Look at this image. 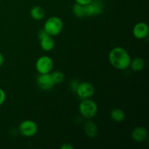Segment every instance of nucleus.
Segmentation results:
<instances>
[{
  "mask_svg": "<svg viewBox=\"0 0 149 149\" xmlns=\"http://www.w3.org/2000/svg\"><path fill=\"white\" fill-rule=\"evenodd\" d=\"M149 28L147 23L144 22H140L135 25L132 29L134 36L138 39H143L148 35Z\"/></svg>",
  "mask_w": 149,
  "mask_h": 149,
  "instance_id": "9",
  "label": "nucleus"
},
{
  "mask_svg": "<svg viewBox=\"0 0 149 149\" xmlns=\"http://www.w3.org/2000/svg\"><path fill=\"white\" fill-rule=\"evenodd\" d=\"M50 74L55 84H61L65 79V75L62 71H56Z\"/></svg>",
  "mask_w": 149,
  "mask_h": 149,
  "instance_id": "17",
  "label": "nucleus"
},
{
  "mask_svg": "<svg viewBox=\"0 0 149 149\" xmlns=\"http://www.w3.org/2000/svg\"><path fill=\"white\" fill-rule=\"evenodd\" d=\"M53 68V61L47 55H42L36 62V69L40 74L50 73Z\"/></svg>",
  "mask_w": 149,
  "mask_h": 149,
  "instance_id": "5",
  "label": "nucleus"
},
{
  "mask_svg": "<svg viewBox=\"0 0 149 149\" xmlns=\"http://www.w3.org/2000/svg\"><path fill=\"white\" fill-rule=\"evenodd\" d=\"M44 29L49 36H58L63 29V23L60 17L52 16L45 21Z\"/></svg>",
  "mask_w": 149,
  "mask_h": 149,
  "instance_id": "3",
  "label": "nucleus"
},
{
  "mask_svg": "<svg viewBox=\"0 0 149 149\" xmlns=\"http://www.w3.org/2000/svg\"><path fill=\"white\" fill-rule=\"evenodd\" d=\"M93 0H75L76 3L77 4H81V5H86V4H88L89 3H90Z\"/></svg>",
  "mask_w": 149,
  "mask_h": 149,
  "instance_id": "21",
  "label": "nucleus"
},
{
  "mask_svg": "<svg viewBox=\"0 0 149 149\" xmlns=\"http://www.w3.org/2000/svg\"><path fill=\"white\" fill-rule=\"evenodd\" d=\"M109 60L111 65L118 70H125L130 67L131 57L123 47H116L110 51Z\"/></svg>",
  "mask_w": 149,
  "mask_h": 149,
  "instance_id": "1",
  "label": "nucleus"
},
{
  "mask_svg": "<svg viewBox=\"0 0 149 149\" xmlns=\"http://www.w3.org/2000/svg\"><path fill=\"white\" fill-rule=\"evenodd\" d=\"M55 40L51 36H47L43 39H40V46L43 50L49 52L55 47Z\"/></svg>",
  "mask_w": 149,
  "mask_h": 149,
  "instance_id": "12",
  "label": "nucleus"
},
{
  "mask_svg": "<svg viewBox=\"0 0 149 149\" xmlns=\"http://www.w3.org/2000/svg\"><path fill=\"white\" fill-rule=\"evenodd\" d=\"M80 113L85 119H90L97 115L98 107L94 100L90 98L83 99L79 106Z\"/></svg>",
  "mask_w": 149,
  "mask_h": 149,
  "instance_id": "2",
  "label": "nucleus"
},
{
  "mask_svg": "<svg viewBox=\"0 0 149 149\" xmlns=\"http://www.w3.org/2000/svg\"><path fill=\"white\" fill-rule=\"evenodd\" d=\"M111 118L113 122H122L125 118V113L122 109H114L111 112Z\"/></svg>",
  "mask_w": 149,
  "mask_h": 149,
  "instance_id": "15",
  "label": "nucleus"
},
{
  "mask_svg": "<svg viewBox=\"0 0 149 149\" xmlns=\"http://www.w3.org/2000/svg\"><path fill=\"white\" fill-rule=\"evenodd\" d=\"M73 13H74V15L77 17H79V18L85 17L84 5L75 3L73 6Z\"/></svg>",
  "mask_w": 149,
  "mask_h": 149,
  "instance_id": "16",
  "label": "nucleus"
},
{
  "mask_svg": "<svg viewBox=\"0 0 149 149\" xmlns=\"http://www.w3.org/2000/svg\"><path fill=\"white\" fill-rule=\"evenodd\" d=\"M79 84V83L78 81H77V80H73V81H71V82L70 83V87H71V90L76 92V90H77Z\"/></svg>",
  "mask_w": 149,
  "mask_h": 149,
  "instance_id": "20",
  "label": "nucleus"
},
{
  "mask_svg": "<svg viewBox=\"0 0 149 149\" xmlns=\"http://www.w3.org/2000/svg\"><path fill=\"white\" fill-rule=\"evenodd\" d=\"M49 36V35L47 33V31L44 29H41V30L39 31V33H38V37H39V40L42 39H43V38L46 37V36Z\"/></svg>",
  "mask_w": 149,
  "mask_h": 149,
  "instance_id": "19",
  "label": "nucleus"
},
{
  "mask_svg": "<svg viewBox=\"0 0 149 149\" xmlns=\"http://www.w3.org/2000/svg\"><path fill=\"white\" fill-rule=\"evenodd\" d=\"M84 131L87 137L90 138H94L97 136L98 128L94 122L91 120H87L84 125Z\"/></svg>",
  "mask_w": 149,
  "mask_h": 149,
  "instance_id": "11",
  "label": "nucleus"
},
{
  "mask_svg": "<svg viewBox=\"0 0 149 149\" xmlns=\"http://www.w3.org/2000/svg\"><path fill=\"white\" fill-rule=\"evenodd\" d=\"M19 132L24 137H33L37 133L38 126L33 120H24L19 125Z\"/></svg>",
  "mask_w": 149,
  "mask_h": 149,
  "instance_id": "4",
  "label": "nucleus"
},
{
  "mask_svg": "<svg viewBox=\"0 0 149 149\" xmlns=\"http://www.w3.org/2000/svg\"><path fill=\"white\" fill-rule=\"evenodd\" d=\"M4 56H3L2 54L0 52V67H1L3 64H4Z\"/></svg>",
  "mask_w": 149,
  "mask_h": 149,
  "instance_id": "23",
  "label": "nucleus"
},
{
  "mask_svg": "<svg viewBox=\"0 0 149 149\" xmlns=\"http://www.w3.org/2000/svg\"><path fill=\"white\" fill-rule=\"evenodd\" d=\"M130 67L133 71H141L145 67V61L141 58H135L133 60H131Z\"/></svg>",
  "mask_w": 149,
  "mask_h": 149,
  "instance_id": "14",
  "label": "nucleus"
},
{
  "mask_svg": "<svg viewBox=\"0 0 149 149\" xmlns=\"http://www.w3.org/2000/svg\"><path fill=\"white\" fill-rule=\"evenodd\" d=\"M45 15V10L40 6L33 7L30 10V15L33 20H41L44 18Z\"/></svg>",
  "mask_w": 149,
  "mask_h": 149,
  "instance_id": "13",
  "label": "nucleus"
},
{
  "mask_svg": "<svg viewBox=\"0 0 149 149\" xmlns=\"http://www.w3.org/2000/svg\"><path fill=\"white\" fill-rule=\"evenodd\" d=\"M132 138L138 143L143 142L148 137V131L143 127H137L132 130Z\"/></svg>",
  "mask_w": 149,
  "mask_h": 149,
  "instance_id": "10",
  "label": "nucleus"
},
{
  "mask_svg": "<svg viewBox=\"0 0 149 149\" xmlns=\"http://www.w3.org/2000/svg\"><path fill=\"white\" fill-rule=\"evenodd\" d=\"M84 6L85 17L98 15L103 10V3L101 0H93L88 4Z\"/></svg>",
  "mask_w": 149,
  "mask_h": 149,
  "instance_id": "6",
  "label": "nucleus"
},
{
  "mask_svg": "<svg viewBox=\"0 0 149 149\" xmlns=\"http://www.w3.org/2000/svg\"><path fill=\"white\" fill-rule=\"evenodd\" d=\"M6 100V93L4 90L0 88V106L4 104Z\"/></svg>",
  "mask_w": 149,
  "mask_h": 149,
  "instance_id": "18",
  "label": "nucleus"
},
{
  "mask_svg": "<svg viewBox=\"0 0 149 149\" xmlns=\"http://www.w3.org/2000/svg\"><path fill=\"white\" fill-rule=\"evenodd\" d=\"M61 149H74V146L71 143H64L61 146Z\"/></svg>",
  "mask_w": 149,
  "mask_h": 149,
  "instance_id": "22",
  "label": "nucleus"
},
{
  "mask_svg": "<svg viewBox=\"0 0 149 149\" xmlns=\"http://www.w3.org/2000/svg\"><path fill=\"white\" fill-rule=\"evenodd\" d=\"M76 93L81 99L90 98L95 93V87L91 83H79L76 90Z\"/></svg>",
  "mask_w": 149,
  "mask_h": 149,
  "instance_id": "7",
  "label": "nucleus"
},
{
  "mask_svg": "<svg viewBox=\"0 0 149 149\" xmlns=\"http://www.w3.org/2000/svg\"><path fill=\"white\" fill-rule=\"evenodd\" d=\"M37 84L39 88L42 90H49L52 89L55 85L53 79H52L51 74L49 73L48 74H39V77H37Z\"/></svg>",
  "mask_w": 149,
  "mask_h": 149,
  "instance_id": "8",
  "label": "nucleus"
}]
</instances>
